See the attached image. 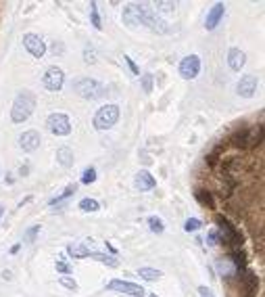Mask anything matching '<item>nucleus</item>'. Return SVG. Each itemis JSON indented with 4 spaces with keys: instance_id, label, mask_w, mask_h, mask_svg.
<instances>
[{
    "instance_id": "35",
    "label": "nucleus",
    "mask_w": 265,
    "mask_h": 297,
    "mask_svg": "<svg viewBox=\"0 0 265 297\" xmlns=\"http://www.w3.org/2000/svg\"><path fill=\"white\" fill-rule=\"evenodd\" d=\"M38 232H40V226H32L27 232H25V237H23V241L25 243H34L36 241V237H38Z\"/></svg>"
},
{
    "instance_id": "41",
    "label": "nucleus",
    "mask_w": 265,
    "mask_h": 297,
    "mask_svg": "<svg viewBox=\"0 0 265 297\" xmlns=\"http://www.w3.org/2000/svg\"><path fill=\"white\" fill-rule=\"evenodd\" d=\"M19 249H21V245H19V243H17V245H13V247H11V253L15 255V253H17Z\"/></svg>"
},
{
    "instance_id": "40",
    "label": "nucleus",
    "mask_w": 265,
    "mask_h": 297,
    "mask_svg": "<svg viewBox=\"0 0 265 297\" xmlns=\"http://www.w3.org/2000/svg\"><path fill=\"white\" fill-rule=\"evenodd\" d=\"M199 295L200 297H215L211 293V289H207V287H199Z\"/></svg>"
},
{
    "instance_id": "5",
    "label": "nucleus",
    "mask_w": 265,
    "mask_h": 297,
    "mask_svg": "<svg viewBox=\"0 0 265 297\" xmlns=\"http://www.w3.org/2000/svg\"><path fill=\"white\" fill-rule=\"evenodd\" d=\"M117 119H119V107L113 105V103H109V105L100 107L96 111V115H94V128L96 130H109V128H113L117 124Z\"/></svg>"
},
{
    "instance_id": "9",
    "label": "nucleus",
    "mask_w": 265,
    "mask_h": 297,
    "mask_svg": "<svg viewBox=\"0 0 265 297\" xmlns=\"http://www.w3.org/2000/svg\"><path fill=\"white\" fill-rule=\"evenodd\" d=\"M240 289H242V297H257L259 291V276L253 270H247L240 276Z\"/></svg>"
},
{
    "instance_id": "23",
    "label": "nucleus",
    "mask_w": 265,
    "mask_h": 297,
    "mask_svg": "<svg viewBox=\"0 0 265 297\" xmlns=\"http://www.w3.org/2000/svg\"><path fill=\"white\" fill-rule=\"evenodd\" d=\"M217 270H219L221 276H226V279H232V276H236V268H234V264L230 262V258L217 260Z\"/></svg>"
},
{
    "instance_id": "22",
    "label": "nucleus",
    "mask_w": 265,
    "mask_h": 297,
    "mask_svg": "<svg viewBox=\"0 0 265 297\" xmlns=\"http://www.w3.org/2000/svg\"><path fill=\"white\" fill-rule=\"evenodd\" d=\"M90 251L92 249H90L86 243H73V245H69L67 247V253H71L73 258H88Z\"/></svg>"
},
{
    "instance_id": "28",
    "label": "nucleus",
    "mask_w": 265,
    "mask_h": 297,
    "mask_svg": "<svg viewBox=\"0 0 265 297\" xmlns=\"http://www.w3.org/2000/svg\"><path fill=\"white\" fill-rule=\"evenodd\" d=\"M79 209H81V211H98V209H100V203H98L96 199L86 197V199L79 201Z\"/></svg>"
},
{
    "instance_id": "21",
    "label": "nucleus",
    "mask_w": 265,
    "mask_h": 297,
    "mask_svg": "<svg viewBox=\"0 0 265 297\" xmlns=\"http://www.w3.org/2000/svg\"><path fill=\"white\" fill-rule=\"evenodd\" d=\"M124 23H128L130 27L140 25V21H138V6L136 4H130V6L124 8Z\"/></svg>"
},
{
    "instance_id": "11",
    "label": "nucleus",
    "mask_w": 265,
    "mask_h": 297,
    "mask_svg": "<svg viewBox=\"0 0 265 297\" xmlns=\"http://www.w3.org/2000/svg\"><path fill=\"white\" fill-rule=\"evenodd\" d=\"M23 46L27 48V53L36 57V59H42L44 53H46V44H44V40L40 38L38 34H25L23 36Z\"/></svg>"
},
{
    "instance_id": "29",
    "label": "nucleus",
    "mask_w": 265,
    "mask_h": 297,
    "mask_svg": "<svg viewBox=\"0 0 265 297\" xmlns=\"http://www.w3.org/2000/svg\"><path fill=\"white\" fill-rule=\"evenodd\" d=\"M146 222H148V228L155 232V234H161L163 230H165V224H163V220L159 216H150Z\"/></svg>"
},
{
    "instance_id": "19",
    "label": "nucleus",
    "mask_w": 265,
    "mask_h": 297,
    "mask_svg": "<svg viewBox=\"0 0 265 297\" xmlns=\"http://www.w3.org/2000/svg\"><path fill=\"white\" fill-rule=\"evenodd\" d=\"M57 161L61 163L63 168H71L73 166V151H71L69 147H61V149H57Z\"/></svg>"
},
{
    "instance_id": "30",
    "label": "nucleus",
    "mask_w": 265,
    "mask_h": 297,
    "mask_svg": "<svg viewBox=\"0 0 265 297\" xmlns=\"http://www.w3.org/2000/svg\"><path fill=\"white\" fill-rule=\"evenodd\" d=\"M96 182V168H86L81 174V184H92Z\"/></svg>"
},
{
    "instance_id": "20",
    "label": "nucleus",
    "mask_w": 265,
    "mask_h": 297,
    "mask_svg": "<svg viewBox=\"0 0 265 297\" xmlns=\"http://www.w3.org/2000/svg\"><path fill=\"white\" fill-rule=\"evenodd\" d=\"M195 197H197V201L200 203L202 207L215 209V201H213V195H211L209 191H205V189H197V191H195Z\"/></svg>"
},
{
    "instance_id": "37",
    "label": "nucleus",
    "mask_w": 265,
    "mask_h": 297,
    "mask_svg": "<svg viewBox=\"0 0 265 297\" xmlns=\"http://www.w3.org/2000/svg\"><path fill=\"white\" fill-rule=\"evenodd\" d=\"M142 90H144V92H152V76L150 74L142 76Z\"/></svg>"
},
{
    "instance_id": "13",
    "label": "nucleus",
    "mask_w": 265,
    "mask_h": 297,
    "mask_svg": "<svg viewBox=\"0 0 265 297\" xmlns=\"http://www.w3.org/2000/svg\"><path fill=\"white\" fill-rule=\"evenodd\" d=\"M223 13H226V6H223V2L213 4V8L207 13V19H205V27H207V32H213V29L217 27V23L223 19Z\"/></svg>"
},
{
    "instance_id": "33",
    "label": "nucleus",
    "mask_w": 265,
    "mask_h": 297,
    "mask_svg": "<svg viewBox=\"0 0 265 297\" xmlns=\"http://www.w3.org/2000/svg\"><path fill=\"white\" fill-rule=\"evenodd\" d=\"M59 283L65 287V289H71V291H75L77 289V283L73 279H69V276H59Z\"/></svg>"
},
{
    "instance_id": "16",
    "label": "nucleus",
    "mask_w": 265,
    "mask_h": 297,
    "mask_svg": "<svg viewBox=\"0 0 265 297\" xmlns=\"http://www.w3.org/2000/svg\"><path fill=\"white\" fill-rule=\"evenodd\" d=\"M244 63H247V55L242 53L240 48H230L228 53V65L232 71H240L244 67Z\"/></svg>"
},
{
    "instance_id": "18",
    "label": "nucleus",
    "mask_w": 265,
    "mask_h": 297,
    "mask_svg": "<svg viewBox=\"0 0 265 297\" xmlns=\"http://www.w3.org/2000/svg\"><path fill=\"white\" fill-rule=\"evenodd\" d=\"M261 142H263V124L249 128V149L261 147Z\"/></svg>"
},
{
    "instance_id": "24",
    "label": "nucleus",
    "mask_w": 265,
    "mask_h": 297,
    "mask_svg": "<svg viewBox=\"0 0 265 297\" xmlns=\"http://www.w3.org/2000/svg\"><path fill=\"white\" fill-rule=\"evenodd\" d=\"M88 258L98 260L100 264H107V266H111V268H117L119 266V260L115 258V255H105V253H98V251H90Z\"/></svg>"
},
{
    "instance_id": "25",
    "label": "nucleus",
    "mask_w": 265,
    "mask_h": 297,
    "mask_svg": "<svg viewBox=\"0 0 265 297\" xmlns=\"http://www.w3.org/2000/svg\"><path fill=\"white\" fill-rule=\"evenodd\" d=\"M223 176V182H221V189H219V195L221 197H230L232 191L236 189V180H234L230 174H221Z\"/></svg>"
},
{
    "instance_id": "43",
    "label": "nucleus",
    "mask_w": 265,
    "mask_h": 297,
    "mask_svg": "<svg viewBox=\"0 0 265 297\" xmlns=\"http://www.w3.org/2000/svg\"><path fill=\"white\" fill-rule=\"evenodd\" d=\"M2 213H4V207H2V205H0V218H2Z\"/></svg>"
},
{
    "instance_id": "17",
    "label": "nucleus",
    "mask_w": 265,
    "mask_h": 297,
    "mask_svg": "<svg viewBox=\"0 0 265 297\" xmlns=\"http://www.w3.org/2000/svg\"><path fill=\"white\" fill-rule=\"evenodd\" d=\"M230 145L236 149H249V128H238L232 132Z\"/></svg>"
},
{
    "instance_id": "31",
    "label": "nucleus",
    "mask_w": 265,
    "mask_h": 297,
    "mask_svg": "<svg viewBox=\"0 0 265 297\" xmlns=\"http://www.w3.org/2000/svg\"><path fill=\"white\" fill-rule=\"evenodd\" d=\"M200 226H202V222L199 218H188L184 222V230L186 232H197V230H200Z\"/></svg>"
},
{
    "instance_id": "4",
    "label": "nucleus",
    "mask_w": 265,
    "mask_h": 297,
    "mask_svg": "<svg viewBox=\"0 0 265 297\" xmlns=\"http://www.w3.org/2000/svg\"><path fill=\"white\" fill-rule=\"evenodd\" d=\"M138 6V21L140 25H148L152 32H159V34H167V23L163 21L161 17H157V13L152 11V8L144 6V4H136Z\"/></svg>"
},
{
    "instance_id": "32",
    "label": "nucleus",
    "mask_w": 265,
    "mask_h": 297,
    "mask_svg": "<svg viewBox=\"0 0 265 297\" xmlns=\"http://www.w3.org/2000/svg\"><path fill=\"white\" fill-rule=\"evenodd\" d=\"M90 17H92V25L96 29H103V23H100V15H98V8H96V2L90 4Z\"/></svg>"
},
{
    "instance_id": "6",
    "label": "nucleus",
    "mask_w": 265,
    "mask_h": 297,
    "mask_svg": "<svg viewBox=\"0 0 265 297\" xmlns=\"http://www.w3.org/2000/svg\"><path fill=\"white\" fill-rule=\"evenodd\" d=\"M46 126L55 136H67L71 134V121L65 113H50L46 117Z\"/></svg>"
},
{
    "instance_id": "27",
    "label": "nucleus",
    "mask_w": 265,
    "mask_h": 297,
    "mask_svg": "<svg viewBox=\"0 0 265 297\" xmlns=\"http://www.w3.org/2000/svg\"><path fill=\"white\" fill-rule=\"evenodd\" d=\"M138 274H140V279H144V281H157V279H161V276H163V272L155 270V268H140Z\"/></svg>"
},
{
    "instance_id": "10",
    "label": "nucleus",
    "mask_w": 265,
    "mask_h": 297,
    "mask_svg": "<svg viewBox=\"0 0 265 297\" xmlns=\"http://www.w3.org/2000/svg\"><path fill=\"white\" fill-rule=\"evenodd\" d=\"M107 287H109L111 291L128 293V295H134V297H142V295H146V291L142 289L140 285H136V283H130V281H121V279H115V281H111V283H109Z\"/></svg>"
},
{
    "instance_id": "12",
    "label": "nucleus",
    "mask_w": 265,
    "mask_h": 297,
    "mask_svg": "<svg viewBox=\"0 0 265 297\" xmlns=\"http://www.w3.org/2000/svg\"><path fill=\"white\" fill-rule=\"evenodd\" d=\"M40 142H42V138H40V134L36 130H27L23 132L21 136H19V147H21L25 153H32L40 147Z\"/></svg>"
},
{
    "instance_id": "1",
    "label": "nucleus",
    "mask_w": 265,
    "mask_h": 297,
    "mask_svg": "<svg viewBox=\"0 0 265 297\" xmlns=\"http://www.w3.org/2000/svg\"><path fill=\"white\" fill-rule=\"evenodd\" d=\"M215 224H217L215 230H217L219 243L228 245V247H232V249H240L242 247V234L228 218H223L221 213H215Z\"/></svg>"
},
{
    "instance_id": "38",
    "label": "nucleus",
    "mask_w": 265,
    "mask_h": 297,
    "mask_svg": "<svg viewBox=\"0 0 265 297\" xmlns=\"http://www.w3.org/2000/svg\"><path fill=\"white\" fill-rule=\"evenodd\" d=\"M124 59H126V63H128V67H130V69H132V74H134V76H140V69H138V67H136V63H134V61H132V59H130V57H128V55H126V57H124Z\"/></svg>"
},
{
    "instance_id": "44",
    "label": "nucleus",
    "mask_w": 265,
    "mask_h": 297,
    "mask_svg": "<svg viewBox=\"0 0 265 297\" xmlns=\"http://www.w3.org/2000/svg\"><path fill=\"white\" fill-rule=\"evenodd\" d=\"M150 297H157V295H150Z\"/></svg>"
},
{
    "instance_id": "2",
    "label": "nucleus",
    "mask_w": 265,
    "mask_h": 297,
    "mask_svg": "<svg viewBox=\"0 0 265 297\" xmlns=\"http://www.w3.org/2000/svg\"><path fill=\"white\" fill-rule=\"evenodd\" d=\"M34 109H36L34 92H29V90L19 92L15 103H13V109H11V119L15 121V124H23V121L29 119V115L34 113Z\"/></svg>"
},
{
    "instance_id": "14",
    "label": "nucleus",
    "mask_w": 265,
    "mask_h": 297,
    "mask_svg": "<svg viewBox=\"0 0 265 297\" xmlns=\"http://www.w3.org/2000/svg\"><path fill=\"white\" fill-rule=\"evenodd\" d=\"M255 92H257V78H255L253 74L242 76L240 82H238V95L244 97V99H251Z\"/></svg>"
},
{
    "instance_id": "34",
    "label": "nucleus",
    "mask_w": 265,
    "mask_h": 297,
    "mask_svg": "<svg viewBox=\"0 0 265 297\" xmlns=\"http://www.w3.org/2000/svg\"><path fill=\"white\" fill-rule=\"evenodd\" d=\"M55 266H57V272H61V274H65V276H67V274H71V272H73V268H71V266H69L67 262H63V260H57V264H55Z\"/></svg>"
},
{
    "instance_id": "8",
    "label": "nucleus",
    "mask_w": 265,
    "mask_h": 297,
    "mask_svg": "<svg viewBox=\"0 0 265 297\" xmlns=\"http://www.w3.org/2000/svg\"><path fill=\"white\" fill-rule=\"evenodd\" d=\"M200 71V57L199 55H188L182 59L180 63V76L184 80H195Z\"/></svg>"
},
{
    "instance_id": "3",
    "label": "nucleus",
    "mask_w": 265,
    "mask_h": 297,
    "mask_svg": "<svg viewBox=\"0 0 265 297\" xmlns=\"http://www.w3.org/2000/svg\"><path fill=\"white\" fill-rule=\"evenodd\" d=\"M73 88H75L77 95L86 100H96L105 95V86L94 78H79V80H75Z\"/></svg>"
},
{
    "instance_id": "7",
    "label": "nucleus",
    "mask_w": 265,
    "mask_h": 297,
    "mask_svg": "<svg viewBox=\"0 0 265 297\" xmlns=\"http://www.w3.org/2000/svg\"><path fill=\"white\" fill-rule=\"evenodd\" d=\"M42 84L50 92H59L61 88H63V84H65V71L61 69V67H57V65L48 67L44 78H42Z\"/></svg>"
},
{
    "instance_id": "36",
    "label": "nucleus",
    "mask_w": 265,
    "mask_h": 297,
    "mask_svg": "<svg viewBox=\"0 0 265 297\" xmlns=\"http://www.w3.org/2000/svg\"><path fill=\"white\" fill-rule=\"evenodd\" d=\"M219 155H221V147H217L213 153H209V155H207V163H209V166H215V163L219 161Z\"/></svg>"
},
{
    "instance_id": "42",
    "label": "nucleus",
    "mask_w": 265,
    "mask_h": 297,
    "mask_svg": "<svg viewBox=\"0 0 265 297\" xmlns=\"http://www.w3.org/2000/svg\"><path fill=\"white\" fill-rule=\"evenodd\" d=\"M2 279L8 281V279H11V272H6V270H4V272H2Z\"/></svg>"
},
{
    "instance_id": "39",
    "label": "nucleus",
    "mask_w": 265,
    "mask_h": 297,
    "mask_svg": "<svg viewBox=\"0 0 265 297\" xmlns=\"http://www.w3.org/2000/svg\"><path fill=\"white\" fill-rule=\"evenodd\" d=\"M207 241H209V245H217L219 237H217V230H215V228H211V230H209V237H207Z\"/></svg>"
},
{
    "instance_id": "26",
    "label": "nucleus",
    "mask_w": 265,
    "mask_h": 297,
    "mask_svg": "<svg viewBox=\"0 0 265 297\" xmlns=\"http://www.w3.org/2000/svg\"><path fill=\"white\" fill-rule=\"evenodd\" d=\"M75 191H77V184H69V187H67L63 193H61V195H57L55 199H50V201H48V205H57V203L65 201V199H67V197H71V195H73Z\"/></svg>"
},
{
    "instance_id": "15",
    "label": "nucleus",
    "mask_w": 265,
    "mask_h": 297,
    "mask_svg": "<svg viewBox=\"0 0 265 297\" xmlns=\"http://www.w3.org/2000/svg\"><path fill=\"white\" fill-rule=\"evenodd\" d=\"M134 184H136V189H138V191H150V189H155V187H157V180H155V176H152L150 172L140 170V172L136 174Z\"/></svg>"
}]
</instances>
